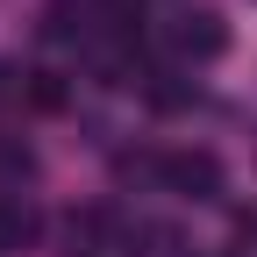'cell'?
<instances>
[{"label": "cell", "mask_w": 257, "mask_h": 257, "mask_svg": "<svg viewBox=\"0 0 257 257\" xmlns=\"http://www.w3.org/2000/svg\"><path fill=\"white\" fill-rule=\"evenodd\" d=\"M79 257H93V250H79Z\"/></svg>", "instance_id": "ba28073f"}, {"label": "cell", "mask_w": 257, "mask_h": 257, "mask_svg": "<svg viewBox=\"0 0 257 257\" xmlns=\"http://www.w3.org/2000/svg\"><path fill=\"white\" fill-rule=\"evenodd\" d=\"M29 172H36V157H29L22 143H8V136H0V179H8V186H22Z\"/></svg>", "instance_id": "8992f818"}, {"label": "cell", "mask_w": 257, "mask_h": 257, "mask_svg": "<svg viewBox=\"0 0 257 257\" xmlns=\"http://www.w3.org/2000/svg\"><path fill=\"white\" fill-rule=\"evenodd\" d=\"M72 93H64V79L57 72H29V107H43V114H57Z\"/></svg>", "instance_id": "5b68a950"}, {"label": "cell", "mask_w": 257, "mask_h": 257, "mask_svg": "<svg viewBox=\"0 0 257 257\" xmlns=\"http://www.w3.org/2000/svg\"><path fill=\"white\" fill-rule=\"evenodd\" d=\"M172 50H179L186 64H214L221 50H229V22H221L214 8H186V15L172 22Z\"/></svg>", "instance_id": "6da1fadb"}, {"label": "cell", "mask_w": 257, "mask_h": 257, "mask_svg": "<svg viewBox=\"0 0 257 257\" xmlns=\"http://www.w3.org/2000/svg\"><path fill=\"white\" fill-rule=\"evenodd\" d=\"M0 100H8V72H0Z\"/></svg>", "instance_id": "52a82bcc"}, {"label": "cell", "mask_w": 257, "mask_h": 257, "mask_svg": "<svg viewBox=\"0 0 257 257\" xmlns=\"http://www.w3.org/2000/svg\"><path fill=\"white\" fill-rule=\"evenodd\" d=\"M165 186L179 200H221V157L214 150H172L165 157Z\"/></svg>", "instance_id": "7a4b0ae2"}, {"label": "cell", "mask_w": 257, "mask_h": 257, "mask_svg": "<svg viewBox=\"0 0 257 257\" xmlns=\"http://www.w3.org/2000/svg\"><path fill=\"white\" fill-rule=\"evenodd\" d=\"M143 100H150L157 114H186V107H193V79H186V72H143Z\"/></svg>", "instance_id": "277c9868"}, {"label": "cell", "mask_w": 257, "mask_h": 257, "mask_svg": "<svg viewBox=\"0 0 257 257\" xmlns=\"http://www.w3.org/2000/svg\"><path fill=\"white\" fill-rule=\"evenodd\" d=\"M36 236H43L36 200H22V193H0V250H22V243H36Z\"/></svg>", "instance_id": "3957f363"}]
</instances>
